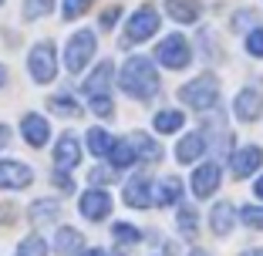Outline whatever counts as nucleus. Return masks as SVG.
I'll return each mask as SVG.
<instances>
[{
  "mask_svg": "<svg viewBox=\"0 0 263 256\" xmlns=\"http://www.w3.org/2000/svg\"><path fill=\"white\" fill-rule=\"evenodd\" d=\"M125 94H132L135 101H148L159 91V74H155L152 61L148 57H128L122 68V78H118Z\"/></svg>",
  "mask_w": 263,
  "mask_h": 256,
  "instance_id": "obj_1",
  "label": "nucleus"
},
{
  "mask_svg": "<svg viewBox=\"0 0 263 256\" xmlns=\"http://www.w3.org/2000/svg\"><path fill=\"white\" fill-rule=\"evenodd\" d=\"M179 98L186 101L189 108H196V111H209V108H216L219 81L213 78V74H199L196 81H189V85L179 88Z\"/></svg>",
  "mask_w": 263,
  "mask_h": 256,
  "instance_id": "obj_2",
  "label": "nucleus"
},
{
  "mask_svg": "<svg viewBox=\"0 0 263 256\" xmlns=\"http://www.w3.org/2000/svg\"><path fill=\"white\" fill-rule=\"evenodd\" d=\"M155 57H159V64H165V68L182 71L193 61V51H189V41L182 37V34H169L162 44L155 47Z\"/></svg>",
  "mask_w": 263,
  "mask_h": 256,
  "instance_id": "obj_3",
  "label": "nucleus"
},
{
  "mask_svg": "<svg viewBox=\"0 0 263 256\" xmlns=\"http://www.w3.org/2000/svg\"><path fill=\"white\" fill-rule=\"evenodd\" d=\"M27 71H31V78L37 81V85H47V81H54L58 74V57H54V44H37L27 54Z\"/></svg>",
  "mask_w": 263,
  "mask_h": 256,
  "instance_id": "obj_4",
  "label": "nucleus"
},
{
  "mask_svg": "<svg viewBox=\"0 0 263 256\" xmlns=\"http://www.w3.org/2000/svg\"><path fill=\"white\" fill-rule=\"evenodd\" d=\"M91 54H95V34H91V31H78L74 37L68 41V51H64V64H68L71 74H78V71H81L88 61H91Z\"/></svg>",
  "mask_w": 263,
  "mask_h": 256,
  "instance_id": "obj_5",
  "label": "nucleus"
},
{
  "mask_svg": "<svg viewBox=\"0 0 263 256\" xmlns=\"http://www.w3.org/2000/svg\"><path fill=\"white\" fill-rule=\"evenodd\" d=\"M159 31V14H155V7H139L135 14H132V21H128V27H125V47L128 44H135V41H145V37H152V34Z\"/></svg>",
  "mask_w": 263,
  "mask_h": 256,
  "instance_id": "obj_6",
  "label": "nucleus"
},
{
  "mask_svg": "<svg viewBox=\"0 0 263 256\" xmlns=\"http://www.w3.org/2000/svg\"><path fill=\"white\" fill-rule=\"evenodd\" d=\"M233 115L240 118V122H256L263 115V94L256 88H243L233 101Z\"/></svg>",
  "mask_w": 263,
  "mask_h": 256,
  "instance_id": "obj_7",
  "label": "nucleus"
},
{
  "mask_svg": "<svg viewBox=\"0 0 263 256\" xmlns=\"http://www.w3.org/2000/svg\"><path fill=\"white\" fill-rule=\"evenodd\" d=\"M78 209H81L85 219L101 223V219L108 216V209H111V199H108V192H101V189H88V192L81 195V202H78Z\"/></svg>",
  "mask_w": 263,
  "mask_h": 256,
  "instance_id": "obj_8",
  "label": "nucleus"
},
{
  "mask_svg": "<svg viewBox=\"0 0 263 256\" xmlns=\"http://www.w3.org/2000/svg\"><path fill=\"white\" fill-rule=\"evenodd\" d=\"M260 165H263V148H256V145L240 148V152H233V159H230V169H233V175H236V179L253 175Z\"/></svg>",
  "mask_w": 263,
  "mask_h": 256,
  "instance_id": "obj_9",
  "label": "nucleus"
},
{
  "mask_svg": "<svg viewBox=\"0 0 263 256\" xmlns=\"http://www.w3.org/2000/svg\"><path fill=\"white\" fill-rule=\"evenodd\" d=\"M219 189V165L216 162H206L193 172V195L196 199H209V195Z\"/></svg>",
  "mask_w": 263,
  "mask_h": 256,
  "instance_id": "obj_10",
  "label": "nucleus"
},
{
  "mask_svg": "<svg viewBox=\"0 0 263 256\" xmlns=\"http://www.w3.org/2000/svg\"><path fill=\"white\" fill-rule=\"evenodd\" d=\"M34 182V172L24 162H0V189H27Z\"/></svg>",
  "mask_w": 263,
  "mask_h": 256,
  "instance_id": "obj_11",
  "label": "nucleus"
},
{
  "mask_svg": "<svg viewBox=\"0 0 263 256\" xmlns=\"http://www.w3.org/2000/svg\"><path fill=\"white\" fill-rule=\"evenodd\" d=\"M125 202L132 209H148L152 206V182L145 175H135L125 182Z\"/></svg>",
  "mask_w": 263,
  "mask_h": 256,
  "instance_id": "obj_12",
  "label": "nucleus"
},
{
  "mask_svg": "<svg viewBox=\"0 0 263 256\" xmlns=\"http://www.w3.org/2000/svg\"><path fill=\"white\" fill-rule=\"evenodd\" d=\"M54 162H58V169H64V172L81 162V145H78L74 135H61V142L54 145Z\"/></svg>",
  "mask_w": 263,
  "mask_h": 256,
  "instance_id": "obj_13",
  "label": "nucleus"
},
{
  "mask_svg": "<svg viewBox=\"0 0 263 256\" xmlns=\"http://www.w3.org/2000/svg\"><path fill=\"white\" fill-rule=\"evenodd\" d=\"M54 249L61 256H81L85 253V236L78 233V229H71V226H61L54 233Z\"/></svg>",
  "mask_w": 263,
  "mask_h": 256,
  "instance_id": "obj_14",
  "label": "nucleus"
},
{
  "mask_svg": "<svg viewBox=\"0 0 263 256\" xmlns=\"http://www.w3.org/2000/svg\"><path fill=\"white\" fill-rule=\"evenodd\" d=\"M21 132H24V142H27V145L41 148V145H47V135H51V128H47V122H44L41 115H24Z\"/></svg>",
  "mask_w": 263,
  "mask_h": 256,
  "instance_id": "obj_15",
  "label": "nucleus"
},
{
  "mask_svg": "<svg viewBox=\"0 0 263 256\" xmlns=\"http://www.w3.org/2000/svg\"><path fill=\"white\" fill-rule=\"evenodd\" d=\"M31 223L34 226H47V223H58V216H61V202L58 199H37L31 202Z\"/></svg>",
  "mask_w": 263,
  "mask_h": 256,
  "instance_id": "obj_16",
  "label": "nucleus"
},
{
  "mask_svg": "<svg viewBox=\"0 0 263 256\" xmlns=\"http://www.w3.org/2000/svg\"><path fill=\"white\" fill-rule=\"evenodd\" d=\"M202 152H206V139H202L199 132L186 135V139H182V142H179V145H176V159H179V162H182V165H193L196 159L202 155Z\"/></svg>",
  "mask_w": 263,
  "mask_h": 256,
  "instance_id": "obj_17",
  "label": "nucleus"
},
{
  "mask_svg": "<svg viewBox=\"0 0 263 256\" xmlns=\"http://www.w3.org/2000/svg\"><path fill=\"white\" fill-rule=\"evenodd\" d=\"M233 219H236V209H233L230 202H216L213 212H209V226H213V233H216V236H230Z\"/></svg>",
  "mask_w": 263,
  "mask_h": 256,
  "instance_id": "obj_18",
  "label": "nucleus"
},
{
  "mask_svg": "<svg viewBox=\"0 0 263 256\" xmlns=\"http://www.w3.org/2000/svg\"><path fill=\"white\" fill-rule=\"evenodd\" d=\"M179 192H182V186H179V179H162V182H155V192H152V206H176L179 202Z\"/></svg>",
  "mask_w": 263,
  "mask_h": 256,
  "instance_id": "obj_19",
  "label": "nucleus"
},
{
  "mask_svg": "<svg viewBox=\"0 0 263 256\" xmlns=\"http://www.w3.org/2000/svg\"><path fill=\"white\" fill-rule=\"evenodd\" d=\"M128 142H132V148H135V155L142 159V162H148V165H155L159 159H162V148L155 145L148 135H142V132H135V135H128Z\"/></svg>",
  "mask_w": 263,
  "mask_h": 256,
  "instance_id": "obj_20",
  "label": "nucleus"
},
{
  "mask_svg": "<svg viewBox=\"0 0 263 256\" xmlns=\"http://www.w3.org/2000/svg\"><path fill=\"white\" fill-rule=\"evenodd\" d=\"M165 10H169V17L179 21V24H196L199 21V4H196V0H169Z\"/></svg>",
  "mask_w": 263,
  "mask_h": 256,
  "instance_id": "obj_21",
  "label": "nucleus"
},
{
  "mask_svg": "<svg viewBox=\"0 0 263 256\" xmlns=\"http://www.w3.org/2000/svg\"><path fill=\"white\" fill-rule=\"evenodd\" d=\"M111 148H115V139H111L105 128H88V152L98 159H108Z\"/></svg>",
  "mask_w": 263,
  "mask_h": 256,
  "instance_id": "obj_22",
  "label": "nucleus"
},
{
  "mask_svg": "<svg viewBox=\"0 0 263 256\" xmlns=\"http://www.w3.org/2000/svg\"><path fill=\"white\" fill-rule=\"evenodd\" d=\"M111 71H115V68H111L108 61H105V64H98V71H95L91 78L85 81V94H88V98H95V94H108L105 88L111 85Z\"/></svg>",
  "mask_w": 263,
  "mask_h": 256,
  "instance_id": "obj_23",
  "label": "nucleus"
},
{
  "mask_svg": "<svg viewBox=\"0 0 263 256\" xmlns=\"http://www.w3.org/2000/svg\"><path fill=\"white\" fill-rule=\"evenodd\" d=\"M47 108L54 111V115H61V118H78L81 115V105H74L71 94H51V98H47Z\"/></svg>",
  "mask_w": 263,
  "mask_h": 256,
  "instance_id": "obj_24",
  "label": "nucleus"
},
{
  "mask_svg": "<svg viewBox=\"0 0 263 256\" xmlns=\"http://www.w3.org/2000/svg\"><path fill=\"white\" fill-rule=\"evenodd\" d=\"M176 223H179V233L186 236V240H196V233H199V212H196L193 206H182Z\"/></svg>",
  "mask_w": 263,
  "mask_h": 256,
  "instance_id": "obj_25",
  "label": "nucleus"
},
{
  "mask_svg": "<svg viewBox=\"0 0 263 256\" xmlns=\"http://www.w3.org/2000/svg\"><path fill=\"white\" fill-rule=\"evenodd\" d=\"M135 159H139V155H135V148H132V142L125 139V142H115V148H111L108 162H111V169H128Z\"/></svg>",
  "mask_w": 263,
  "mask_h": 256,
  "instance_id": "obj_26",
  "label": "nucleus"
},
{
  "mask_svg": "<svg viewBox=\"0 0 263 256\" xmlns=\"http://www.w3.org/2000/svg\"><path fill=\"white\" fill-rule=\"evenodd\" d=\"M182 122H186L182 111H159V115H155V132L159 135H172V132L182 128Z\"/></svg>",
  "mask_w": 263,
  "mask_h": 256,
  "instance_id": "obj_27",
  "label": "nucleus"
},
{
  "mask_svg": "<svg viewBox=\"0 0 263 256\" xmlns=\"http://www.w3.org/2000/svg\"><path fill=\"white\" fill-rule=\"evenodd\" d=\"M111 236H115L118 246H135V243L142 240V233L135 229V226H128V223H115L111 226Z\"/></svg>",
  "mask_w": 263,
  "mask_h": 256,
  "instance_id": "obj_28",
  "label": "nucleus"
},
{
  "mask_svg": "<svg viewBox=\"0 0 263 256\" xmlns=\"http://www.w3.org/2000/svg\"><path fill=\"white\" fill-rule=\"evenodd\" d=\"M54 10V0H24V17L27 21H37V17L51 14Z\"/></svg>",
  "mask_w": 263,
  "mask_h": 256,
  "instance_id": "obj_29",
  "label": "nucleus"
},
{
  "mask_svg": "<svg viewBox=\"0 0 263 256\" xmlns=\"http://www.w3.org/2000/svg\"><path fill=\"white\" fill-rule=\"evenodd\" d=\"M17 256H47V243L41 236H27L21 243V249H17Z\"/></svg>",
  "mask_w": 263,
  "mask_h": 256,
  "instance_id": "obj_30",
  "label": "nucleus"
},
{
  "mask_svg": "<svg viewBox=\"0 0 263 256\" xmlns=\"http://www.w3.org/2000/svg\"><path fill=\"white\" fill-rule=\"evenodd\" d=\"M240 219L250 226V229H263V206H243Z\"/></svg>",
  "mask_w": 263,
  "mask_h": 256,
  "instance_id": "obj_31",
  "label": "nucleus"
},
{
  "mask_svg": "<svg viewBox=\"0 0 263 256\" xmlns=\"http://www.w3.org/2000/svg\"><path fill=\"white\" fill-rule=\"evenodd\" d=\"M247 51L253 57H263V27H253V31L247 34Z\"/></svg>",
  "mask_w": 263,
  "mask_h": 256,
  "instance_id": "obj_32",
  "label": "nucleus"
},
{
  "mask_svg": "<svg viewBox=\"0 0 263 256\" xmlns=\"http://www.w3.org/2000/svg\"><path fill=\"white\" fill-rule=\"evenodd\" d=\"M88 7H91V0H64L61 14H64V21H74V17L81 14V10H88Z\"/></svg>",
  "mask_w": 263,
  "mask_h": 256,
  "instance_id": "obj_33",
  "label": "nucleus"
},
{
  "mask_svg": "<svg viewBox=\"0 0 263 256\" xmlns=\"http://www.w3.org/2000/svg\"><path fill=\"white\" fill-rule=\"evenodd\" d=\"M91 111L101 115V118H108L111 111H115V108H111V98H108V94H95V98H91Z\"/></svg>",
  "mask_w": 263,
  "mask_h": 256,
  "instance_id": "obj_34",
  "label": "nucleus"
},
{
  "mask_svg": "<svg viewBox=\"0 0 263 256\" xmlns=\"http://www.w3.org/2000/svg\"><path fill=\"white\" fill-rule=\"evenodd\" d=\"M54 186L61 189L64 195H68V192H74V182H71V175H68L64 169H54Z\"/></svg>",
  "mask_w": 263,
  "mask_h": 256,
  "instance_id": "obj_35",
  "label": "nucleus"
},
{
  "mask_svg": "<svg viewBox=\"0 0 263 256\" xmlns=\"http://www.w3.org/2000/svg\"><path fill=\"white\" fill-rule=\"evenodd\" d=\"M256 21V14L253 10H240V14H233V31H243L247 24H253Z\"/></svg>",
  "mask_w": 263,
  "mask_h": 256,
  "instance_id": "obj_36",
  "label": "nucleus"
},
{
  "mask_svg": "<svg viewBox=\"0 0 263 256\" xmlns=\"http://www.w3.org/2000/svg\"><path fill=\"white\" fill-rule=\"evenodd\" d=\"M118 17H122V7H108L105 14H101V27H105V31H111Z\"/></svg>",
  "mask_w": 263,
  "mask_h": 256,
  "instance_id": "obj_37",
  "label": "nucleus"
},
{
  "mask_svg": "<svg viewBox=\"0 0 263 256\" xmlns=\"http://www.w3.org/2000/svg\"><path fill=\"white\" fill-rule=\"evenodd\" d=\"M115 172L118 169H95L91 172V182H115Z\"/></svg>",
  "mask_w": 263,
  "mask_h": 256,
  "instance_id": "obj_38",
  "label": "nucleus"
},
{
  "mask_svg": "<svg viewBox=\"0 0 263 256\" xmlns=\"http://www.w3.org/2000/svg\"><path fill=\"white\" fill-rule=\"evenodd\" d=\"M7 145H10V128L0 125V148H7Z\"/></svg>",
  "mask_w": 263,
  "mask_h": 256,
  "instance_id": "obj_39",
  "label": "nucleus"
},
{
  "mask_svg": "<svg viewBox=\"0 0 263 256\" xmlns=\"http://www.w3.org/2000/svg\"><path fill=\"white\" fill-rule=\"evenodd\" d=\"M253 192H256V199H263V175L253 182Z\"/></svg>",
  "mask_w": 263,
  "mask_h": 256,
  "instance_id": "obj_40",
  "label": "nucleus"
},
{
  "mask_svg": "<svg viewBox=\"0 0 263 256\" xmlns=\"http://www.w3.org/2000/svg\"><path fill=\"white\" fill-rule=\"evenodd\" d=\"M81 256H105V253H101V249H85Z\"/></svg>",
  "mask_w": 263,
  "mask_h": 256,
  "instance_id": "obj_41",
  "label": "nucleus"
},
{
  "mask_svg": "<svg viewBox=\"0 0 263 256\" xmlns=\"http://www.w3.org/2000/svg\"><path fill=\"white\" fill-rule=\"evenodd\" d=\"M240 256H263V249H247V253H240Z\"/></svg>",
  "mask_w": 263,
  "mask_h": 256,
  "instance_id": "obj_42",
  "label": "nucleus"
},
{
  "mask_svg": "<svg viewBox=\"0 0 263 256\" xmlns=\"http://www.w3.org/2000/svg\"><path fill=\"white\" fill-rule=\"evenodd\" d=\"M189 256H209V253H206V249H193V253H189Z\"/></svg>",
  "mask_w": 263,
  "mask_h": 256,
  "instance_id": "obj_43",
  "label": "nucleus"
},
{
  "mask_svg": "<svg viewBox=\"0 0 263 256\" xmlns=\"http://www.w3.org/2000/svg\"><path fill=\"white\" fill-rule=\"evenodd\" d=\"M4 81H7V71H4V68H0V85H4Z\"/></svg>",
  "mask_w": 263,
  "mask_h": 256,
  "instance_id": "obj_44",
  "label": "nucleus"
},
{
  "mask_svg": "<svg viewBox=\"0 0 263 256\" xmlns=\"http://www.w3.org/2000/svg\"><path fill=\"white\" fill-rule=\"evenodd\" d=\"M111 256H122V253H111Z\"/></svg>",
  "mask_w": 263,
  "mask_h": 256,
  "instance_id": "obj_45",
  "label": "nucleus"
},
{
  "mask_svg": "<svg viewBox=\"0 0 263 256\" xmlns=\"http://www.w3.org/2000/svg\"><path fill=\"white\" fill-rule=\"evenodd\" d=\"M0 4H4V0H0Z\"/></svg>",
  "mask_w": 263,
  "mask_h": 256,
  "instance_id": "obj_46",
  "label": "nucleus"
}]
</instances>
